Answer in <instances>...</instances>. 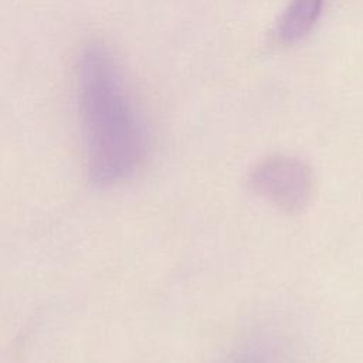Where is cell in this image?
Segmentation results:
<instances>
[{"instance_id":"cell-1","label":"cell","mask_w":363,"mask_h":363,"mask_svg":"<svg viewBox=\"0 0 363 363\" xmlns=\"http://www.w3.org/2000/svg\"><path fill=\"white\" fill-rule=\"evenodd\" d=\"M88 176L95 186L129 179L146 153V132L122 71L102 44L88 45L77 68Z\"/></svg>"},{"instance_id":"cell-2","label":"cell","mask_w":363,"mask_h":363,"mask_svg":"<svg viewBox=\"0 0 363 363\" xmlns=\"http://www.w3.org/2000/svg\"><path fill=\"white\" fill-rule=\"evenodd\" d=\"M251 189L278 210L302 211L313 193V174L308 164L289 156H275L262 162L251 174Z\"/></svg>"},{"instance_id":"cell-3","label":"cell","mask_w":363,"mask_h":363,"mask_svg":"<svg viewBox=\"0 0 363 363\" xmlns=\"http://www.w3.org/2000/svg\"><path fill=\"white\" fill-rule=\"evenodd\" d=\"M322 7L323 0H292L277 21V41L294 44L303 38L318 21Z\"/></svg>"},{"instance_id":"cell-4","label":"cell","mask_w":363,"mask_h":363,"mask_svg":"<svg viewBox=\"0 0 363 363\" xmlns=\"http://www.w3.org/2000/svg\"><path fill=\"white\" fill-rule=\"evenodd\" d=\"M231 363H274V357L269 346L264 345V342H252L245 345Z\"/></svg>"}]
</instances>
